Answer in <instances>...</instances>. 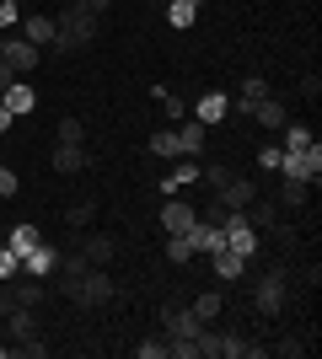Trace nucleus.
Here are the masks:
<instances>
[{"instance_id":"b1692460","label":"nucleus","mask_w":322,"mask_h":359,"mask_svg":"<svg viewBox=\"0 0 322 359\" xmlns=\"http://www.w3.org/2000/svg\"><path fill=\"white\" fill-rule=\"evenodd\" d=\"M220 306H226V295H220V290L194 295V316H199V322H215V316H220Z\"/></svg>"},{"instance_id":"37998d69","label":"nucleus","mask_w":322,"mask_h":359,"mask_svg":"<svg viewBox=\"0 0 322 359\" xmlns=\"http://www.w3.org/2000/svg\"><path fill=\"white\" fill-rule=\"evenodd\" d=\"M16 6H27V0H16Z\"/></svg>"},{"instance_id":"20e7f679","label":"nucleus","mask_w":322,"mask_h":359,"mask_svg":"<svg viewBox=\"0 0 322 359\" xmlns=\"http://www.w3.org/2000/svg\"><path fill=\"white\" fill-rule=\"evenodd\" d=\"M199 316H194V306H161V332H167V344H194L199 338Z\"/></svg>"},{"instance_id":"4be33fe9","label":"nucleus","mask_w":322,"mask_h":359,"mask_svg":"<svg viewBox=\"0 0 322 359\" xmlns=\"http://www.w3.org/2000/svg\"><path fill=\"white\" fill-rule=\"evenodd\" d=\"M167 22L177 32H188L194 22H199V6H188V0H167Z\"/></svg>"},{"instance_id":"f8f14e48","label":"nucleus","mask_w":322,"mask_h":359,"mask_svg":"<svg viewBox=\"0 0 322 359\" xmlns=\"http://www.w3.org/2000/svg\"><path fill=\"white\" fill-rule=\"evenodd\" d=\"M199 156H177V166H172L167 172V182H161V194H183V188H194V182H199Z\"/></svg>"},{"instance_id":"473e14b6","label":"nucleus","mask_w":322,"mask_h":359,"mask_svg":"<svg viewBox=\"0 0 322 359\" xmlns=\"http://www.w3.org/2000/svg\"><path fill=\"white\" fill-rule=\"evenodd\" d=\"M16 22H22V6H16V0H0V32L16 27Z\"/></svg>"},{"instance_id":"c756f323","label":"nucleus","mask_w":322,"mask_h":359,"mask_svg":"<svg viewBox=\"0 0 322 359\" xmlns=\"http://www.w3.org/2000/svg\"><path fill=\"white\" fill-rule=\"evenodd\" d=\"M307 344H311L307 332H285V338L274 344V354H307Z\"/></svg>"},{"instance_id":"f704fd0d","label":"nucleus","mask_w":322,"mask_h":359,"mask_svg":"<svg viewBox=\"0 0 322 359\" xmlns=\"http://www.w3.org/2000/svg\"><path fill=\"white\" fill-rule=\"evenodd\" d=\"M65 220H70V225H92V220H97V204H76Z\"/></svg>"},{"instance_id":"72a5a7b5","label":"nucleus","mask_w":322,"mask_h":359,"mask_svg":"<svg viewBox=\"0 0 322 359\" xmlns=\"http://www.w3.org/2000/svg\"><path fill=\"white\" fill-rule=\"evenodd\" d=\"M16 188H22V177H16L11 166H0V198H16Z\"/></svg>"},{"instance_id":"58836bf2","label":"nucleus","mask_w":322,"mask_h":359,"mask_svg":"<svg viewBox=\"0 0 322 359\" xmlns=\"http://www.w3.org/2000/svg\"><path fill=\"white\" fill-rule=\"evenodd\" d=\"M0 135H11V113L6 107H0Z\"/></svg>"},{"instance_id":"f03ea898","label":"nucleus","mask_w":322,"mask_h":359,"mask_svg":"<svg viewBox=\"0 0 322 359\" xmlns=\"http://www.w3.org/2000/svg\"><path fill=\"white\" fill-rule=\"evenodd\" d=\"M6 327H11V348L16 354H27V359H43L48 344H43V327H38V316L27 311V306H11V311L0 316Z\"/></svg>"},{"instance_id":"1a4fd4ad","label":"nucleus","mask_w":322,"mask_h":359,"mask_svg":"<svg viewBox=\"0 0 322 359\" xmlns=\"http://www.w3.org/2000/svg\"><path fill=\"white\" fill-rule=\"evenodd\" d=\"M6 60H11V70H16V75H32L38 65H43V48L27 43V38H6Z\"/></svg>"},{"instance_id":"a211bd4d","label":"nucleus","mask_w":322,"mask_h":359,"mask_svg":"<svg viewBox=\"0 0 322 359\" xmlns=\"http://www.w3.org/2000/svg\"><path fill=\"white\" fill-rule=\"evenodd\" d=\"M32 107H38V91L22 86V81H11V86H6V113H11V118H22V113H32Z\"/></svg>"},{"instance_id":"aec40b11","label":"nucleus","mask_w":322,"mask_h":359,"mask_svg":"<svg viewBox=\"0 0 322 359\" xmlns=\"http://www.w3.org/2000/svg\"><path fill=\"white\" fill-rule=\"evenodd\" d=\"M145 150H151V156H161V161H177V156H183V150H177V135H172V129H156V135L145 140Z\"/></svg>"},{"instance_id":"e433bc0d","label":"nucleus","mask_w":322,"mask_h":359,"mask_svg":"<svg viewBox=\"0 0 322 359\" xmlns=\"http://www.w3.org/2000/svg\"><path fill=\"white\" fill-rule=\"evenodd\" d=\"M70 6H76V11H86V16H102L113 0H70Z\"/></svg>"},{"instance_id":"dca6fc26","label":"nucleus","mask_w":322,"mask_h":359,"mask_svg":"<svg viewBox=\"0 0 322 359\" xmlns=\"http://www.w3.org/2000/svg\"><path fill=\"white\" fill-rule=\"evenodd\" d=\"M22 38H27V43H54V16L48 11H32V16H22Z\"/></svg>"},{"instance_id":"2f4dec72","label":"nucleus","mask_w":322,"mask_h":359,"mask_svg":"<svg viewBox=\"0 0 322 359\" xmlns=\"http://www.w3.org/2000/svg\"><path fill=\"white\" fill-rule=\"evenodd\" d=\"M279 161H285V150H279V145H263L258 150V166H263V172H279Z\"/></svg>"},{"instance_id":"4468645a","label":"nucleus","mask_w":322,"mask_h":359,"mask_svg":"<svg viewBox=\"0 0 322 359\" xmlns=\"http://www.w3.org/2000/svg\"><path fill=\"white\" fill-rule=\"evenodd\" d=\"M226 113H231V97H226V91H204V97H199V107H194V118H199L204 129L226 123Z\"/></svg>"},{"instance_id":"2eb2a0df","label":"nucleus","mask_w":322,"mask_h":359,"mask_svg":"<svg viewBox=\"0 0 322 359\" xmlns=\"http://www.w3.org/2000/svg\"><path fill=\"white\" fill-rule=\"evenodd\" d=\"M172 135H177V150H183V156H204V145H210V129H204L199 118H188L183 129H172Z\"/></svg>"},{"instance_id":"0eeeda50","label":"nucleus","mask_w":322,"mask_h":359,"mask_svg":"<svg viewBox=\"0 0 322 359\" xmlns=\"http://www.w3.org/2000/svg\"><path fill=\"white\" fill-rule=\"evenodd\" d=\"M215 198H220L226 210H247V204L258 198V182L253 177H220L215 182Z\"/></svg>"},{"instance_id":"a878e982","label":"nucleus","mask_w":322,"mask_h":359,"mask_svg":"<svg viewBox=\"0 0 322 359\" xmlns=\"http://www.w3.org/2000/svg\"><path fill=\"white\" fill-rule=\"evenodd\" d=\"M11 300H16V306H27V311H38V306H43V290H38V279H22V285H11Z\"/></svg>"},{"instance_id":"393cba45","label":"nucleus","mask_w":322,"mask_h":359,"mask_svg":"<svg viewBox=\"0 0 322 359\" xmlns=\"http://www.w3.org/2000/svg\"><path fill=\"white\" fill-rule=\"evenodd\" d=\"M54 140H60V145H86V123L81 118H60L54 123Z\"/></svg>"},{"instance_id":"6e6552de","label":"nucleus","mask_w":322,"mask_h":359,"mask_svg":"<svg viewBox=\"0 0 322 359\" xmlns=\"http://www.w3.org/2000/svg\"><path fill=\"white\" fill-rule=\"evenodd\" d=\"M60 257L65 252H54L48 241H38V247L22 252V273H27V279H48V273H60Z\"/></svg>"},{"instance_id":"7c9ffc66","label":"nucleus","mask_w":322,"mask_h":359,"mask_svg":"<svg viewBox=\"0 0 322 359\" xmlns=\"http://www.w3.org/2000/svg\"><path fill=\"white\" fill-rule=\"evenodd\" d=\"M140 359H167V338H145V344H135Z\"/></svg>"},{"instance_id":"c9c22d12","label":"nucleus","mask_w":322,"mask_h":359,"mask_svg":"<svg viewBox=\"0 0 322 359\" xmlns=\"http://www.w3.org/2000/svg\"><path fill=\"white\" fill-rule=\"evenodd\" d=\"M161 113H167V118H183V97H177V91H167V97H161Z\"/></svg>"},{"instance_id":"ddd939ff","label":"nucleus","mask_w":322,"mask_h":359,"mask_svg":"<svg viewBox=\"0 0 322 359\" xmlns=\"http://www.w3.org/2000/svg\"><path fill=\"white\" fill-rule=\"evenodd\" d=\"M86 166H92V150L86 145H54V172H60V177H76Z\"/></svg>"},{"instance_id":"ea45409f","label":"nucleus","mask_w":322,"mask_h":359,"mask_svg":"<svg viewBox=\"0 0 322 359\" xmlns=\"http://www.w3.org/2000/svg\"><path fill=\"white\" fill-rule=\"evenodd\" d=\"M0 60H6V32H0Z\"/></svg>"},{"instance_id":"f257e3e1","label":"nucleus","mask_w":322,"mask_h":359,"mask_svg":"<svg viewBox=\"0 0 322 359\" xmlns=\"http://www.w3.org/2000/svg\"><path fill=\"white\" fill-rule=\"evenodd\" d=\"M86 43H97V16H86V11H76V6H65L60 16H54V54H76V48H86Z\"/></svg>"},{"instance_id":"bb28decb","label":"nucleus","mask_w":322,"mask_h":359,"mask_svg":"<svg viewBox=\"0 0 322 359\" xmlns=\"http://www.w3.org/2000/svg\"><path fill=\"white\" fill-rule=\"evenodd\" d=\"M194 257H199V252H194V241H188V236H167V263H177V269H188Z\"/></svg>"},{"instance_id":"4c0bfd02","label":"nucleus","mask_w":322,"mask_h":359,"mask_svg":"<svg viewBox=\"0 0 322 359\" xmlns=\"http://www.w3.org/2000/svg\"><path fill=\"white\" fill-rule=\"evenodd\" d=\"M11 81H16V70H11V60H0V91L11 86Z\"/></svg>"},{"instance_id":"39448f33","label":"nucleus","mask_w":322,"mask_h":359,"mask_svg":"<svg viewBox=\"0 0 322 359\" xmlns=\"http://www.w3.org/2000/svg\"><path fill=\"white\" fill-rule=\"evenodd\" d=\"M253 306H258V316H279V311H285V269H274V273H263V279H258Z\"/></svg>"},{"instance_id":"412c9836","label":"nucleus","mask_w":322,"mask_h":359,"mask_svg":"<svg viewBox=\"0 0 322 359\" xmlns=\"http://www.w3.org/2000/svg\"><path fill=\"white\" fill-rule=\"evenodd\" d=\"M38 241H43V236H38V225H11V231H6V247H11L16 257L27 252V247H38Z\"/></svg>"},{"instance_id":"c03bdc74","label":"nucleus","mask_w":322,"mask_h":359,"mask_svg":"<svg viewBox=\"0 0 322 359\" xmlns=\"http://www.w3.org/2000/svg\"><path fill=\"white\" fill-rule=\"evenodd\" d=\"M161 6H167V0H161Z\"/></svg>"},{"instance_id":"79ce46f5","label":"nucleus","mask_w":322,"mask_h":359,"mask_svg":"<svg viewBox=\"0 0 322 359\" xmlns=\"http://www.w3.org/2000/svg\"><path fill=\"white\" fill-rule=\"evenodd\" d=\"M0 107H6V91H0Z\"/></svg>"},{"instance_id":"9b49d317","label":"nucleus","mask_w":322,"mask_h":359,"mask_svg":"<svg viewBox=\"0 0 322 359\" xmlns=\"http://www.w3.org/2000/svg\"><path fill=\"white\" fill-rule=\"evenodd\" d=\"M236 215H242V220L247 225H253V231H258V236H269V231H274V225H279V204H269V198H253V204H247V210H236Z\"/></svg>"},{"instance_id":"f3484780","label":"nucleus","mask_w":322,"mask_h":359,"mask_svg":"<svg viewBox=\"0 0 322 359\" xmlns=\"http://www.w3.org/2000/svg\"><path fill=\"white\" fill-rule=\"evenodd\" d=\"M113 247H119V241H113V236H102V231H97V236H81V257H86L92 269H107Z\"/></svg>"},{"instance_id":"6ab92c4d","label":"nucleus","mask_w":322,"mask_h":359,"mask_svg":"<svg viewBox=\"0 0 322 359\" xmlns=\"http://www.w3.org/2000/svg\"><path fill=\"white\" fill-rule=\"evenodd\" d=\"M210 263H215V279H226V285H231V279H242V273H247V257H236V252H231V247H220V252H210Z\"/></svg>"},{"instance_id":"5701e85b","label":"nucleus","mask_w":322,"mask_h":359,"mask_svg":"<svg viewBox=\"0 0 322 359\" xmlns=\"http://www.w3.org/2000/svg\"><path fill=\"white\" fill-rule=\"evenodd\" d=\"M279 210H307V182H295V177L279 182Z\"/></svg>"},{"instance_id":"a19ab883","label":"nucleus","mask_w":322,"mask_h":359,"mask_svg":"<svg viewBox=\"0 0 322 359\" xmlns=\"http://www.w3.org/2000/svg\"><path fill=\"white\" fill-rule=\"evenodd\" d=\"M188 6H204V0H188Z\"/></svg>"},{"instance_id":"423d86ee","label":"nucleus","mask_w":322,"mask_h":359,"mask_svg":"<svg viewBox=\"0 0 322 359\" xmlns=\"http://www.w3.org/2000/svg\"><path fill=\"white\" fill-rule=\"evenodd\" d=\"M194 225H199V210L183 204L177 194H167V204H161V231H167V236H188Z\"/></svg>"},{"instance_id":"9d476101","label":"nucleus","mask_w":322,"mask_h":359,"mask_svg":"<svg viewBox=\"0 0 322 359\" xmlns=\"http://www.w3.org/2000/svg\"><path fill=\"white\" fill-rule=\"evenodd\" d=\"M247 118L258 123V129H269V135H274V129H285V123H290V113H285V102H279V97H263V102L247 107Z\"/></svg>"},{"instance_id":"cd10ccee","label":"nucleus","mask_w":322,"mask_h":359,"mask_svg":"<svg viewBox=\"0 0 322 359\" xmlns=\"http://www.w3.org/2000/svg\"><path fill=\"white\" fill-rule=\"evenodd\" d=\"M279 135H285V145H279V150H307L311 145V129H307V123H285Z\"/></svg>"},{"instance_id":"7ed1b4c3","label":"nucleus","mask_w":322,"mask_h":359,"mask_svg":"<svg viewBox=\"0 0 322 359\" xmlns=\"http://www.w3.org/2000/svg\"><path fill=\"white\" fill-rule=\"evenodd\" d=\"M279 177H295V182H307V188H317V177H322V145L311 140L307 150H285Z\"/></svg>"},{"instance_id":"c85d7f7f","label":"nucleus","mask_w":322,"mask_h":359,"mask_svg":"<svg viewBox=\"0 0 322 359\" xmlns=\"http://www.w3.org/2000/svg\"><path fill=\"white\" fill-rule=\"evenodd\" d=\"M16 273H22V257H16L11 247H0V285H11Z\"/></svg>"}]
</instances>
